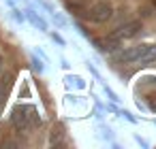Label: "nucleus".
<instances>
[{"label": "nucleus", "mask_w": 156, "mask_h": 149, "mask_svg": "<svg viewBox=\"0 0 156 149\" xmlns=\"http://www.w3.org/2000/svg\"><path fill=\"white\" fill-rule=\"evenodd\" d=\"M11 124H13L15 130L26 132V130L39 126L41 124V117L37 115V109L32 104H28V107H15L13 113H11Z\"/></svg>", "instance_id": "obj_1"}, {"label": "nucleus", "mask_w": 156, "mask_h": 149, "mask_svg": "<svg viewBox=\"0 0 156 149\" xmlns=\"http://www.w3.org/2000/svg\"><path fill=\"white\" fill-rule=\"evenodd\" d=\"M86 13H88L90 22H94V24H107L113 17V5L107 2V0H98V2H94Z\"/></svg>", "instance_id": "obj_2"}, {"label": "nucleus", "mask_w": 156, "mask_h": 149, "mask_svg": "<svg viewBox=\"0 0 156 149\" xmlns=\"http://www.w3.org/2000/svg\"><path fill=\"white\" fill-rule=\"evenodd\" d=\"M141 30H143L141 19H130V22H126L124 26H120L118 30H113V32H111V36H113V39H118V41H126V39L137 36Z\"/></svg>", "instance_id": "obj_3"}, {"label": "nucleus", "mask_w": 156, "mask_h": 149, "mask_svg": "<svg viewBox=\"0 0 156 149\" xmlns=\"http://www.w3.org/2000/svg\"><path fill=\"white\" fill-rule=\"evenodd\" d=\"M145 49H147V45H135V47H128V49H124L122 53H118V56H115V60H118V62H124V64L139 62V60H141V56L145 53Z\"/></svg>", "instance_id": "obj_4"}, {"label": "nucleus", "mask_w": 156, "mask_h": 149, "mask_svg": "<svg viewBox=\"0 0 156 149\" xmlns=\"http://www.w3.org/2000/svg\"><path fill=\"white\" fill-rule=\"evenodd\" d=\"M120 45H122V41L113 39L111 34H109L107 39H103V41H96V47H98L101 51H105V53H111V51H115Z\"/></svg>", "instance_id": "obj_5"}, {"label": "nucleus", "mask_w": 156, "mask_h": 149, "mask_svg": "<svg viewBox=\"0 0 156 149\" xmlns=\"http://www.w3.org/2000/svg\"><path fill=\"white\" fill-rule=\"evenodd\" d=\"M139 62H143V64L156 62V45H147V49H145V53L141 56V60H139Z\"/></svg>", "instance_id": "obj_6"}, {"label": "nucleus", "mask_w": 156, "mask_h": 149, "mask_svg": "<svg viewBox=\"0 0 156 149\" xmlns=\"http://www.w3.org/2000/svg\"><path fill=\"white\" fill-rule=\"evenodd\" d=\"M26 17H28V19H30V22H32L37 28H41V30H47V24H45V22H43V19H41V17H39L34 11H26Z\"/></svg>", "instance_id": "obj_7"}, {"label": "nucleus", "mask_w": 156, "mask_h": 149, "mask_svg": "<svg viewBox=\"0 0 156 149\" xmlns=\"http://www.w3.org/2000/svg\"><path fill=\"white\" fill-rule=\"evenodd\" d=\"M60 136H62V128L60 126H54V130H51V138H49V143L54 145V143H58L60 141Z\"/></svg>", "instance_id": "obj_8"}, {"label": "nucleus", "mask_w": 156, "mask_h": 149, "mask_svg": "<svg viewBox=\"0 0 156 149\" xmlns=\"http://www.w3.org/2000/svg\"><path fill=\"white\" fill-rule=\"evenodd\" d=\"M51 39H54V41H56L58 45H64V39H62L60 34H56V32H51Z\"/></svg>", "instance_id": "obj_9"}, {"label": "nucleus", "mask_w": 156, "mask_h": 149, "mask_svg": "<svg viewBox=\"0 0 156 149\" xmlns=\"http://www.w3.org/2000/svg\"><path fill=\"white\" fill-rule=\"evenodd\" d=\"M32 62H34V68H37L39 73H43V64H41V62H39L37 58H32Z\"/></svg>", "instance_id": "obj_10"}, {"label": "nucleus", "mask_w": 156, "mask_h": 149, "mask_svg": "<svg viewBox=\"0 0 156 149\" xmlns=\"http://www.w3.org/2000/svg\"><path fill=\"white\" fill-rule=\"evenodd\" d=\"M13 17H15V22H24V15H20V11H13Z\"/></svg>", "instance_id": "obj_11"}, {"label": "nucleus", "mask_w": 156, "mask_h": 149, "mask_svg": "<svg viewBox=\"0 0 156 149\" xmlns=\"http://www.w3.org/2000/svg\"><path fill=\"white\" fill-rule=\"evenodd\" d=\"M0 62H2V58H0Z\"/></svg>", "instance_id": "obj_12"}]
</instances>
